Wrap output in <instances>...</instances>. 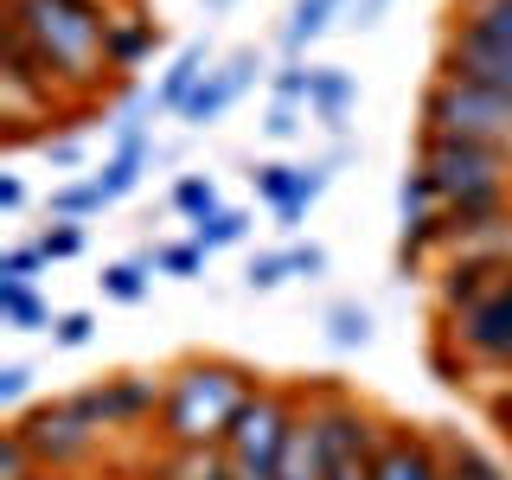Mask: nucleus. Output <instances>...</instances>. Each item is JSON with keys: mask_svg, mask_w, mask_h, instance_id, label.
<instances>
[{"mask_svg": "<svg viewBox=\"0 0 512 480\" xmlns=\"http://www.w3.org/2000/svg\"><path fill=\"white\" fill-rule=\"evenodd\" d=\"M109 13L84 0H7V26H0V71L32 77L52 96L90 90L109 71L103 58Z\"/></svg>", "mask_w": 512, "mask_h": 480, "instance_id": "nucleus-1", "label": "nucleus"}, {"mask_svg": "<svg viewBox=\"0 0 512 480\" xmlns=\"http://www.w3.org/2000/svg\"><path fill=\"white\" fill-rule=\"evenodd\" d=\"M256 384L263 378H250L237 359H186L167 378V397H160V436H167V448H224L231 423L256 397Z\"/></svg>", "mask_w": 512, "mask_h": 480, "instance_id": "nucleus-2", "label": "nucleus"}, {"mask_svg": "<svg viewBox=\"0 0 512 480\" xmlns=\"http://www.w3.org/2000/svg\"><path fill=\"white\" fill-rule=\"evenodd\" d=\"M301 416V397L276 391V384H256V397L244 404V416L224 436V461H231V480H276L288 429Z\"/></svg>", "mask_w": 512, "mask_h": 480, "instance_id": "nucleus-3", "label": "nucleus"}, {"mask_svg": "<svg viewBox=\"0 0 512 480\" xmlns=\"http://www.w3.org/2000/svg\"><path fill=\"white\" fill-rule=\"evenodd\" d=\"M423 135H455V141L512 148V96L461 84V77H436V84L423 90Z\"/></svg>", "mask_w": 512, "mask_h": 480, "instance_id": "nucleus-4", "label": "nucleus"}, {"mask_svg": "<svg viewBox=\"0 0 512 480\" xmlns=\"http://www.w3.org/2000/svg\"><path fill=\"white\" fill-rule=\"evenodd\" d=\"M416 167L442 192V205L480 199V192H512V148L487 141H455V135H423L416 141Z\"/></svg>", "mask_w": 512, "mask_h": 480, "instance_id": "nucleus-5", "label": "nucleus"}, {"mask_svg": "<svg viewBox=\"0 0 512 480\" xmlns=\"http://www.w3.org/2000/svg\"><path fill=\"white\" fill-rule=\"evenodd\" d=\"M314 423H320V480H372L378 455V416L346 391H320L314 397Z\"/></svg>", "mask_w": 512, "mask_h": 480, "instance_id": "nucleus-6", "label": "nucleus"}, {"mask_svg": "<svg viewBox=\"0 0 512 480\" xmlns=\"http://www.w3.org/2000/svg\"><path fill=\"white\" fill-rule=\"evenodd\" d=\"M13 429H20V442L32 448L39 474H64V468H77V461H90V455H96V442H103V429H90L84 416L71 410V397L26 410Z\"/></svg>", "mask_w": 512, "mask_h": 480, "instance_id": "nucleus-7", "label": "nucleus"}, {"mask_svg": "<svg viewBox=\"0 0 512 480\" xmlns=\"http://www.w3.org/2000/svg\"><path fill=\"white\" fill-rule=\"evenodd\" d=\"M455 346L468 352L474 365H512V269L474 301V308L455 314Z\"/></svg>", "mask_w": 512, "mask_h": 480, "instance_id": "nucleus-8", "label": "nucleus"}, {"mask_svg": "<svg viewBox=\"0 0 512 480\" xmlns=\"http://www.w3.org/2000/svg\"><path fill=\"white\" fill-rule=\"evenodd\" d=\"M436 77H461V84H480V90H500L512 96V45L506 39H487L480 26H448L442 39V64Z\"/></svg>", "mask_w": 512, "mask_h": 480, "instance_id": "nucleus-9", "label": "nucleus"}, {"mask_svg": "<svg viewBox=\"0 0 512 480\" xmlns=\"http://www.w3.org/2000/svg\"><path fill=\"white\" fill-rule=\"evenodd\" d=\"M160 397H167V384H154V378H103V384L71 391V410L109 436V429H135L141 416H154Z\"/></svg>", "mask_w": 512, "mask_h": 480, "instance_id": "nucleus-10", "label": "nucleus"}, {"mask_svg": "<svg viewBox=\"0 0 512 480\" xmlns=\"http://www.w3.org/2000/svg\"><path fill=\"white\" fill-rule=\"evenodd\" d=\"M256 77H263V52H256V45H237L224 64H212V71H205V84L192 90V103L180 109V122H186V128H212L218 116H231V109L244 103V90L256 84Z\"/></svg>", "mask_w": 512, "mask_h": 480, "instance_id": "nucleus-11", "label": "nucleus"}, {"mask_svg": "<svg viewBox=\"0 0 512 480\" xmlns=\"http://www.w3.org/2000/svg\"><path fill=\"white\" fill-rule=\"evenodd\" d=\"M250 180H256V192H263L269 205H276V224H282V231H301V218H308L314 199L327 192L333 167H327V160H314V167H282V160H269V167L250 173Z\"/></svg>", "mask_w": 512, "mask_h": 480, "instance_id": "nucleus-12", "label": "nucleus"}, {"mask_svg": "<svg viewBox=\"0 0 512 480\" xmlns=\"http://www.w3.org/2000/svg\"><path fill=\"white\" fill-rule=\"evenodd\" d=\"M372 480H448L442 442L423 436V429H410V423H384L378 455H372Z\"/></svg>", "mask_w": 512, "mask_h": 480, "instance_id": "nucleus-13", "label": "nucleus"}, {"mask_svg": "<svg viewBox=\"0 0 512 480\" xmlns=\"http://www.w3.org/2000/svg\"><path fill=\"white\" fill-rule=\"evenodd\" d=\"M205 71H212V45H205V39L180 45V52H173V64L160 71V84H154V103L167 109V116H180V109L192 103V90L205 84Z\"/></svg>", "mask_w": 512, "mask_h": 480, "instance_id": "nucleus-14", "label": "nucleus"}, {"mask_svg": "<svg viewBox=\"0 0 512 480\" xmlns=\"http://www.w3.org/2000/svg\"><path fill=\"white\" fill-rule=\"evenodd\" d=\"M154 45H160V26H154L141 7H128V13H109V39H103V58H109V71H135V64L148 58Z\"/></svg>", "mask_w": 512, "mask_h": 480, "instance_id": "nucleus-15", "label": "nucleus"}, {"mask_svg": "<svg viewBox=\"0 0 512 480\" xmlns=\"http://www.w3.org/2000/svg\"><path fill=\"white\" fill-rule=\"evenodd\" d=\"M352 103H359V84L340 71V64H314V84H308V116L320 128H333L340 135L346 116H352Z\"/></svg>", "mask_w": 512, "mask_h": 480, "instance_id": "nucleus-16", "label": "nucleus"}, {"mask_svg": "<svg viewBox=\"0 0 512 480\" xmlns=\"http://www.w3.org/2000/svg\"><path fill=\"white\" fill-rule=\"evenodd\" d=\"M276 480H320V423H314V404H301L295 429H288V448H282Z\"/></svg>", "mask_w": 512, "mask_h": 480, "instance_id": "nucleus-17", "label": "nucleus"}, {"mask_svg": "<svg viewBox=\"0 0 512 480\" xmlns=\"http://www.w3.org/2000/svg\"><path fill=\"white\" fill-rule=\"evenodd\" d=\"M0 320H7V327L13 333H52V308H45V301H39V288H32V282H0Z\"/></svg>", "mask_w": 512, "mask_h": 480, "instance_id": "nucleus-18", "label": "nucleus"}, {"mask_svg": "<svg viewBox=\"0 0 512 480\" xmlns=\"http://www.w3.org/2000/svg\"><path fill=\"white\" fill-rule=\"evenodd\" d=\"M340 13H346V0H295V13H288V26H282V45L288 52H308Z\"/></svg>", "mask_w": 512, "mask_h": 480, "instance_id": "nucleus-19", "label": "nucleus"}, {"mask_svg": "<svg viewBox=\"0 0 512 480\" xmlns=\"http://www.w3.org/2000/svg\"><path fill=\"white\" fill-rule=\"evenodd\" d=\"M442 468H448V480H512L500 461L487 455L480 442H461V436H442Z\"/></svg>", "mask_w": 512, "mask_h": 480, "instance_id": "nucleus-20", "label": "nucleus"}, {"mask_svg": "<svg viewBox=\"0 0 512 480\" xmlns=\"http://www.w3.org/2000/svg\"><path fill=\"white\" fill-rule=\"evenodd\" d=\"M167 199H173V212H180V218H192V224H199V218H212L218 205H224V199H218V180H212V173H180Z\"/></svg>", "mask_w": 512, "mask_h": 480, "instance_id": "nucleus-21", "label": "nucleus"}, {"mask_svg": "<svg viewBox=\"0 0 512 480\" xmlns=\"http://www.w3.org/2000/svg\"><path fill=\"white\" fill-rule=\"evenodd\" d=\"M365 340H372V314H365L359 301H333L327 308V346L333 352H359Z\"/></svg>", "mask_w": 512, "mask_h": 480, "instance_id": "nucleus-22", "label": "nucleus"}, {"mask_svg": "<svg viewBox=\"0 0 512 480\" xmlns=\"http://www.w3.org/2000/svg\"><path fill=\"white\" fill-rule=\"evenodd\" d=\"M244 237H250V212H237V205H218L212 218L192 224V244H205V250H231Z\"/></svg>", "mask_w": 512, "mask_h": 480, "instance_id": "nucleus-23", "label": "nucleus"}, {"mask_svg": "<svg viewBox=\"0 0 512 480\" xmlns=\"http://www.w3.org/2000/svg\"><path fill=\"white\" fill-rule=\"evenodd\" d=\"M148 269H154V250L128 256V263H109L103 269V295L122 301V308H128V301H141V295H148Z\"/></svg>", "mask_w": 512, "mask_h": 480, "instance_id": "nucleus-24", "label": "nucleus"}, {"mask_svg": "<svg viewBox=\"0 0 512 480\" xmlns=\"http://www.w3.org/2000/svg\"><path fill=\"white\" fill-rule=\"evenodd\" d=\"M103 192H96V180H77V186H52V199H45V212L64 218V224H77V218H96L103 212Z\"/></svg>", "mask_w": 512, "mask_h": 480, "instance_id": "nucleus-25", "label": "nucleus"}, {"mask_svg": "<svg viewBox=\"0 0 512 480\" xmlns=\"http://www.w3.org/2000/svg\"><path fill=\"white\" fill-rule=\"evenodd\" d=\"M455 20L461 26H480L487 39H506L512 45V0H455Z\"/></svg>", "mask_w": 512, "mask_h": 480, "instance_id": "nucleus-26", "label": "nucleus"}, {"mask_svg": "<svg viewBox=\"0 0 512 480\" xmlns=\"http://www.w3.org/2000/svg\"><path fill=\"white\" fill-rule=\"evenodd\" d=\"M205 244H167V250H154V269L160 276H180V282H199L205 276Z\"/></svg>", "mask_w": 512, "mask_h": 480, "instance_id": "nucleus-27", "label": "nucleus"}, {"mask_svg": "<svg viewBox=\"0 0 512 480\" xmlns=\"http://www.w3.org/2000/svg\"><path fill=\"white\" fill-rule=\"evenodd\" d=\"M45 269H52V256H45L39 244H13V250H0V282H39Z\"/></svg>", "mask_w": 512, "mask_h": 480, "instance_id": "nucleus-28", "label": "nucleus"}, {"mask_svg": "<svg viewBox=\"0 0 512 480\" xmlns=\"http://www.w3.org/2000/svg\"><path fill=\"white\" fill-rule=\"evenodd\" d=\"M295 269H288V250H263V256H250V269H244V282L256 288V295H269V288H282Z\"/></svg>", "mask_w": 512, "mask_h": 480, "instance_id": "nucleus-29", "label": "nucleus"}, {"mask_svg": "<svg viewBox=\"0 0 512 480\" xmlns=\"http://www.w3.org/2000/svg\"><path fill=\"white\" fill-rule=\"evenodd\" d=\"M32 474H39V461L20 442V429H0V480H32Z\"/></svg>", "mask_w": 512, "mask_h": 480, "instance_id": "nucleus-30", "label": "nucleus"}, {"mask_svg": "<svg viewBox=\"0 0 512 480\" xmlns=\"http://www.w3.org/2000/svg\"><path fill=\"white\" fill-rule=\"evenodd\" d=\"M32 244L52 256V263H64V256H77V250H84V231H77V224H64V218H52L39 237H32Z\"/></svg>", "mask_w": 512, "mask_h": 480, "instance_id": "nucleus-31", "label": "nucleus"}, {"mask_svg": "<svg viewBox=\"0 0 512 480\" xmlns=\"http://www.w3.org/2000/svg\"><path fill=\"white\" fill-rule=\"evenodd\" d=\"M90 333H96V320H90L84 308H71V314H58V320H52V340H58L64 352H77V346H90Z\"/></svg>", "mask_w": 512, "mask_h": 480, "instance_id": "nucleus-32", "label": "nucleus"}, {"mask_svg": "<svg viewBox=\"0 0 512 480\" xmlns=\"http://www.w3.org/2000/svg\"><path fill=\"white\" fill-rule=\"evenodd\" d=\"M308 84H314V64H282V71H276V103H301V109H308Z\"/></svg>", "mask_w": 512, "mask_h": 480, "instance_id": "nucleus-33", "label": "nucleus"}, {"mask_svg": "<svg viewBox=\"0 0 512 480\" xmlns=\"http://www.w3.org/2000/svg\"><path fill=\"white\" fill-rule=\"evenodd\" d=\"M288 269H295L301 282H320L327 276V250L320 244H288Z\"/></svg>", "mask_w": 512, "mask_h": 480, "instance_id": "nucleus-34", "label": "nucleus"}, {"mask_svg": "<svg viewBox=\"0 0 512 480\" xmlns=\"http://www.w3.org/2000/svg\"><path fill=\"white\" fill-rule=\"evenodd\" d=\"M263 135H269V141H295V135H301V103H276V109L263 116Z\"/></svg>", "mask_w": 512, "mask_h": 480, "instance_id": "nucleus-35", "label": "nucleus"}, {"mask_svg": "<svg viewBox=\"0 0 512 480\" xmlns=\"http://www.w3.org/2000/svg\"><path fill=\"white\" fill-rule=\"evenodd\" d=\"M32 391V365H0V404H20Z\"/></svg>", "mask_w": 512, "mask_h": 480, "instance_id": "nucleus-36", "label": "nucleus"}, {"mask_svg": "<svg viewBox=\"0 0 512 480\" xmlns=\"http://www.w3.org/2000/svg\"><path fill=\"white\" fill-rule=\"evenodd\" d=\"M384 13H391V0H352V7H346V26L352 32H372Z\"/></svg>", "mask_w": 512, "mask_h": 480, "instance_id": "nucleus-37", "label": "nucleus"}, {"mask_svg": "<svg viewBox=\"0 0 512 480\" xmlns=\"http://www.w3.org/2000/svg\"><path fill=\"white\" fill-rule=\"evenodd\" d=\"M39 148H45V160H52V167H77V160H84V148H77V141H52V135H45Z\"/></svg>", "mask_w": 512, "mask_h": 480, "instance_id": "nucleus-38", "label": "nucleus"}, {"mask_svg": "<svg viewBox=\"0 0 512 480\" xmlns=\"http://www.w3.org/2000/svg\"><path fill=\"white\" fill-rule=\"evenodd\" d=\"M20 205H26V186L13 173H0V212H20Z\"/></svg>", "mask_w": 512, "mask_h": 480, "instance_id": "nucleus-39", "label": "nucleus"}, {"mask_svg": "<svg viewBox=\"0 0 512 480\" xmlns=\"http://www.w3.org/2000/svg\"><path fill=\"white\" fill-rule=\"evenodd\" d=\"M205 7H212V13H224V7H237V0H205Z\"/></svg>", "mask_w": 512, "mask_h": 480, "instance_id": "nucleus-40", "label": "nucleus"}, {"mask_svg": "<svg viewBox=\"0 0 512 480\" xmlns=\"http://www.w3.org/2000/svg\"><path fill=\"white\" fill-rule=\"evenodd\" d=\"M32 480H64V474H32Z\"/></svg>", "mask_w": 512, "mask_h": 480, "instance_id": "nucleus-41", "label": "nucleus"}, {"mask_svg": "<svg viewBox=\"0 0 512 480\" xmlns=\"http://www.w3.org/2000/svg\"><path fill=\"white\" fill-rule=\"evenodd\" d=\"M84 7H96V0H84Z\"/></svg>", "mask_w": 512, "mask_h": 480, "instance_id": "nucleus-42", "label": "nucleus"}]
</instances>
